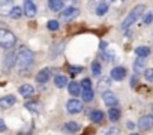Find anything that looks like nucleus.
Masks as SVG:
<instances>
[{"mask_svg":"<svg viewBox=\"0 0 153 135\" xmlns=\"http://www.w3.org/2000/svg\"><path fill=\"white\" fill-rule=\"evenodd\" d=\"M81 96H83V101H84V102H90V101L93 99L95 93H93L92 89H83V90H81Z\"/></svg>","mask_w":153,"mask_h":135,"instance_id":"20","label":"nucleus"},{"mask_svg":"<svg viewBox=\"0 0 153 135\" xmlns=\"http://www.w3.org/2000/svg\"><path fill=\"white\" fill-rule=\"evenodd\" d=\"M143 21H144V24H150V23L153 21V15H152V14H147V15L144 17Z\"/></svg>","mask_w":153,"mask_h":135,"instance_id":"32","label":"nucleus"},{"mask_svg":"<svg viewBox=\"0 0 153 135\" xmlns=\"http://www.w3.org/2000/svg\"><path fill=\"white\" fill-rule=\"evenodd\" d=\"M90 120H92L93 123H101V122L104 120V113L99 111V110H93V111L90 113Z\"/></svg>","mask_w":153,"mask_h":135,"instance_id":"17","label":"nucleus"},{"mask_svg":"<svg viewBox=\"0 0 153 135\" xmlns=\"http://www.w3.org/2000/svg\"><path fill=\"white\" fill-rule=\"evenodd\" d=\"M128 128H129V129H134V123H132V122H128Z\"/></svg>","mask_w":153,"mask_h":135,"instance_id":"34","label":"nucleus"},{"mask_svg":"<svg viewBox=\"0 0 153 135\" xmlns=\"http://www.w3.org/2000/svg\"><path fill=\"white\" fill-rule=\"evenodd\" d=\"M92 74H93L95 77H98V75L101 74V65H99L98 62H93V63H92Z\"/></svg>","mask_w":153,"mask_h":135,"instance_id":"25","label":"nucleus"},{"mask_svg":"<svg viewBox=\"0 0 153 135\" xmlns=\"http://www.w3.org/2000/svg\"><path fill=\"white\" fill-rule=\"evenodd\" d=\"M68 89H69V93H71L72 96L81 95V86H80L78 83H71V84L68 86Z\"/></svg>","mask_w":153,"mask_h":135,"instance_id":"18","label":"nucleus"},{"mask_svg":"<svg viewBox=\"0 0 153 135\" xmlns=\"http://www.w3.org/2000/svg\"><path fill=\"white\" fill-rule=\"evenodd\" d=\"M107 11H108V5H107L105 2H101V3L98 5V8H96V14H98L99 17L105 15V14H107Z\"/></svg>","mask_w":153,"mask_h":135,"instance_id":"23","label":"nucleus"},{"mask_svg":"<svg viewBox=\"0 0 153 135\" xmlns=\"http://www.w3.org/2000/svg\"><path fill=\"white\" fill-rule=\"evenodd\" d=\"M59 21L57 20H50L48 23H47V27H48V30H59Z\"/></svg>","mask_w":153,"mask_h":135,"instance_id":"26","label":"nucleus"},{"mask_svg":"<svg viewBox=\"0 0 153 135\" xmlns=\"http://www.w3.org/2000/svg\"><path fill=\"white\" fill-rule=\"evenodd\" d=\"M144 65H146V57H137L135 59V62H134V71L138 74V72H141L143 69H144Z\"/></svg>","mask_w":153,"mask_h":135,"instance_id":"16","label":"nucleus"},{"mask_svg":"<svg viewBox=\"0 0 153 135\" xmlns=\"http://www.w3.org/2000/svg\"><path fill=\"white\" fill-rule=\"evenodd\" d=\"M18 93H20L23 98H30V96H33L35 89H33V86H30V84H23V86L18 89Z\"/></svg>","mask_w":153,"mask_h":135,"instance_id":"13","label":"nucleus"},{"mask_svg":"<svg viewBox=\"0 0 153 135\" xmlns=\"http://www.w3.org/2000/svg\"><path fill=\"white\" fill-rule=\"evenodd\" d=\"M69 3H76V2H80V0H68Z\"/></svg>","mask_w":153,"mask_h":135,"instance_id":"35","label":"nucleus"},{"mask_svg":"<svg viewBox=\"0 0 153 135\" xmlns=\"http://www.w3.org/2000/svg\"><path fill=\"white\" fill-rule=\"evenodd\" d=\"M48 8L53 12H59L63 9V0H48Z\"/></svg>","mask_w":153,"mask_h":135,"instance_id":"15","label":"nucleus"},{"mask_svg":"<svg viewBox=\"0 0 153 135\" xmlns=\"http://www.w3.org/2000/svg\"><path fill=\"white\" fill-rule=\"evenodd\" d=\"M23 11H24V15L29 17V18H33L36 15V5L32 2V0H24L23 3Z\"/></svg>","mask_w":153,"mask_h":135,"instance_id":"8","label":"nucleus"},{"mask_svg":"<svg viewBox=\"0 0 153 135\" xmlns=\"http://www.w3.org/2000/svg\"><path fill=\"white\" fill-rule=\"evenodd\" d=\"M102 99H104V102H105L108 107H116V105H119L117 96H116L113 92H110V90H104V92H102Z\"/></svg>","mask_w":153,"mask_h":135,"instance_id":"7","label":"nucleus"},{"mask_svg":"<svg viewBox=\"0 0 153 135\" xmlns=\"http://www.w3.org/2000/svg\"><path fill=\"white\" fill-rule=\"evenodd\" d=\"M33 62H35V54L26 47L20 48V51L17 54V66L20 69H29L33 65Z\"/></svg>","mask_w":153,"mask_h":135,"instance_id":"1","label":"nucleus"},{"mask_svg":"<svg viewBox=\"0 0 153 135\" xmlns=\"http://www.w3.org/2000/svg\"><path fill=\"white\" fill-rule=\"evenodd\" d=\"M54 84H56V87L63 89V87L68 86V78H66L65 75H57V77L54 78Z\"/></svg>","mask_w":153,"mask_h":135,"instance_id":"19","label":"nucleus"},{"mask_svg":"<svg viewBox=\"0 0 153 135\" xmlns=\"http://www.w3.org/2000/svg\"><path fill=\"white\" fill-rule=\"evenodd\" d=\"M81 71H83V68H81V66H71V68H69V72H71V75L80 74Z\"/></svg>","mask_w":153,"mask_h":135,"instance_id":"28","label":"nucleus"},{"mask_svg":"<svg viewBox=\"0 0 153 135\" xmlns=\"http://www.w3.org/2000/svg\"><path fill=\"white\" fill-rule=\"evenodd\" d=\"M23 12H24V11H23L21 8H18V6H14V8L11 9V14H9V15H11V18L17 20V18H20V17L23 15Z\"/></svg>","mask_w":153,"mask_h":135,"instance_id":"24","label":"nucleus"},{"mask_svg":"<svg viewBox=\"0 0 153 135\" xmlns=\"http://www.w3.org/2000/svg\"><path fill=\"white\" fill-rule=\"evenodd\" d=\"M104 135H119V131L116 128H110V129H107V132Z\"/></svg>","mask_w":153,"mask_h":135,"instance_id":"31","label":"nucleus"},{"mask_svg":"<svg viewBox=\"0 0 153 135\" xmlns=\"http://www.w3.org/2000/svg\"><path fill=\"white\" fill-rule=\"evenodd\" d=\"M50 77H51V69H50V68H44L42 71L38 72V75H36V81L42 84V83H47V81L50 80Z\"/></svg>","mask_w":153,"mask_h":135,"instance_id":"11","label":"nucleus"},{"mask_svg":"<svg viewBox=\"0 0 153 135\" xmlns=\"http://www.w3.org/2000/svg\"><path fill=\"white\" fill-rule=\"evenodd\" d=\"M144 77H146V80H147V81L153 83V68H152V69H146Z\"/></svg>","mask_w":153,"mask_h":135,"instance_id":"27","label":"nucleus"},{"mask_svg":"<svg viewBox=\"0 0 153 135\" xmlns=\"http://www.w3.org/2000/svg\"><path fill=\"white\" fill-rule=\"evenodd\" d=\"M131 135H138V134H131Z\"/></svg>","mask_w":153,"mask_h":135,"instance_id":"37","label":"nucleus"},{"mask_svg":"<svg viewBox=\"0 0 153 135\" xmlns=\"http://www.w3.org/2000/svg\"><path fill=\"white\" fill-rule=\"evenodd\" d=\"M81 89H92V81L89 78H84L81 83Z\"/></svg>","mask_w":153,"mask_h":135,"instance_id":"30","label":"nucleus"},{"mask_svg":"<svg viewBox=\"0 0 153 135\" xmlns=\"http://www.w3.org/2000/svg\"><path fill=\"white\" fill-rule=\"evenodd\" d=\"M144 9H146V6L144 5H137L131 12H129V15L125 18V21L122 23V29H128L129 26H132L141 15H143V12H144Z\"/></svg>","mask_w":153,"mask_h":135,"instance_id":"2","label":"nucleus"},{"mask_svg":"<svg viewBox=\"0 0 153 135\" xmlns=\"http://www.w3.org/2000/svg\"><path fill=\"white\" fill-rule=\"evenodd\" d=\"M78 131H80V125L75 122H68L63 125V132H66V134H75Z\"/></svg>","mask_w":153,"mask_h":135,"instance_id":"14","label":"nucleus"},{"mask_svg":"<svg viewBox=\"0 0 153 135\" xmlns=\"http://www.w3.org/2000/svg\"><path fill=\"white\" fill-rule=\"evenodd\" d=\"M80 15V11L76 9V8H74V6H69V8H66V9H63L62 12H60V20H65V21H71V20H74V18H76Z\"/></svg>","mask_w":153,"mask_h":135,"instance_id":"4","label":"nucleus"},{"mask_svg":"<svg viewBox=\"0 0 153 135\" xmlns=\"http://www.w3.org/2000/svg\"><path fill=\"white\" fill-rule=\"evenodd\" d=\"M5 131H6V125L2 119H0V132H5Z\"/></svg>","mask_w":153,"mask_h":135,"instance_id":"33","label":"nucleus"},{"mask_svg":"<svg viewBox=\"0 0 153 135\" xmlns=\"http://www.w3.org/2000/svg\"><path fill=\"white\" fill-rule=\"evenodd\" d=\"M18 135H29V134H18Z\"/></svg>","mask_w":153,"mask_h":135,"instance_id":"36","label":"nucleus"},{"mask_svg":"<svg viewBox=\"0 0 153 135\" xmlns=\"http://www.w3.org/2000/svg\"><path fill=\"white\" fill-rule=\"evenodd\" d=\"M14 65H17V54L12 53V51H9L3 57V71H9Z\"/></svg>","mask_w":153,"mask_h":135,"instance_id":"6","label":"nucleus"},{"mask_svg":"<svg viewBox=\"0 0 153 135\" xmlns=\"http://www.w3.org/2000/svg\"><path fill=\"white\" fill-rule=\"evenodd\" d=\"M138 126H140L143 131H149V129L153 126V117H152V116H144V117H141L140 122H138Z\"/></svg>","mask_w":153,"mask_h":135,"instance_id":"12","label":"nucleus"},{"mask_svg":"<svg viewBox=\"0 0 153 135\" xmlns=\"http://www.w3.org/2000/svg\"><path fill=\"white\" fill-rule=\"evenodd\" d=\"M108 119H110L111 122H117V120L120 119V111H119L116 107H111L110 111H108Z\"/></svg>","mask_w":153,"mask_h":135,"instance_id":"21","label":"nucleus"},{"mask_svg":"<svg viewBox=\"0 0 153 135\" xmlns=\"http://www.w3.org/2000/svg\"><path fill=\"white\" fill-rule=\"evenodd\" d=\"M38 104H33V102H27L26 104V108L27 110H30V111H36V113H39V108L36 107Z\"/></svg>","mask_w":153,"mask_h":135,"instance_id":"29","label":"nucleus"},{"mask_svg":"<svg viewBox=\"0 0 153 135\" xmlns=\"http://www.w3.org/2000/svg\"><path fill=\"white\" fill-rule=\"evenodd\" d=\"M125 77H126V69H125V68L119 66V68H114V69H111V78H113V80L122 81Z\"/></svg>","mask_w":153,"mask_h":135,"instance_id":"9","label":"nucleus"},{"mask_svg":"<svg viewBox=\"0 0 153 135\" xmlns=\"http://www.w3.org/2000/svg\"><path fill=\"white\" fill-rule=\"evenodd\" d=\"M15 102H17L15 96H12V95L3 96V98H0V108H11L12 105H15Z\"/></svg>","mask_w":153,"mask_h":135,"instance_id":"10","label":"nucleus"},{"mask_svg":"<svg viewBox=\"0 0 153 135\" xmlns=\"http://www.w3.org/2000/svg\"><path fill=\"white\" fill-rule=\"evenodd\" d=\"M150 48L149 47H138L137 50H135V54L137 56H140V57H147V56H150Z\"/></svg>","mask_w":153,"mask_h":135,"instance_id":"22","label":"nucleus"},{"mask_svg":"<svg viewBox=\"0 0 153 135\" xmlns=\"http://www.w3.org/2000/svg\"><path fill=\"white\" fill-rule=\"evenodd\" d=\"M17 44V36L8 30V29H0V47L3 48H12Z\"/></svg>","mask_w":153,"mask_h":135,"instance_id":"3","label":"nucleus"},{"mask_svg":"<svg viewBox=\"0 0 153 135\" xmlns=\"http://www.w3.org/2000/svg\"><path fill=\"white\" fill-rule=\"evenodd\" d=\"M66 108L71 114H78L83 111V102L78 101V99H69L68 104H66Z\"/></svg>","mask_w":153,"mask_h":135,"instance_id":"5","label":"nucleus"}]
</instances>
